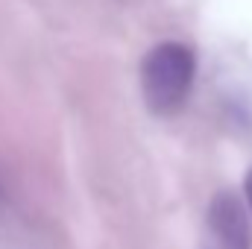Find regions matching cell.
<instances>
[{"mask_svg": "<svg viewBox=\"0 0 252 249\" xmlns=\"http://www.w3.org/2000/svg\"><path fill=\"white\" fill-rule=\"evenodd\" d=\"M193 53L179 41L156 44L141 64V94L153 115H173L188 100L193 85Z\"/></svg>", "mask_w": 252, "mask_h": 249, "instance_id": "1", "label": "cell"}, {"mask_svg": "<svg viewBox=\"0 0 252 249\" xmlns=\"http://www.w3.org/2000/svg\"><path fill=\"white\" fill-rule=\"evenodd\" d=\"M208 220L226 249H250V223H247L241 202L232 193L214 196V202L208 208Z\"/></svg>", "mask_w": 252, "mask_h": 249, "instance_id": "2", "label": "cell"}, {"mask_svg": "<svg viewBox=\"0 0 252 249\" xmlns=\"http://www.w3.org/2000/svg\"><path fill=\"white\" fill-rule=\"evenodd\" d=\"M247 199H250V208H252V170L247 173Z\"/></svg>", "mask_w": 252, "mask_h": 249, "instance_id": "3", "label": "cell"}]
</instances>
